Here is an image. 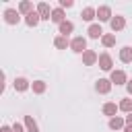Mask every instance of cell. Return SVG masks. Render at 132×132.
Masks as SVG:
<instances>
[{
  "label": "cell",
  "instance_id": "cell-1",
  "mask_svg": "<svg viewBox=\"0 0 132 132\" xmlns=\"http://www.w3.org/2000/svg\"><path fill=\"white\" fill-rule=\"evenodd\" d=\"M85 45H87V43H85V39H82V37H76V39L72 41V50H74V52H82V50H85Z\"/></svg>",
  "mask_w": 132,
  "mask_h": 132
},
{
  "label": "cell",
  "instance_id": "cell-2",
  "mask_svg": "<svg viewBox=\"0 0 132 132\" xmlns=\"http://www.w3.org/2000/svg\"><path fill=\"white\" fill-rule=\"evenodd\" d=\"M120 58H122L124 62H130V60H132V50H130V47H124L122 54H120Z\"/></svg>",
  "mask_w": 132,
  "mask_h": 132
},
{
  "label": "cell",
  "instance_id": "cell-3",
  "mask_svg": "<svg viewBox=\"0 0 132 132\" xmlns=\"http://www.w3.org/2000/svg\"><path fill=\"white\" fill-rule=\"evenodd\" d=\"M6 21H8V23H16V21H19V14H16L14 10H6Z\"/></svg>",
  "mask_w": 132,
  "mask_h": 132
},
{
  "label": "cell",
  "instance_id": "cell-4",
  "mask_svg": "<svg viewBox=\"0 0 132 132\" xmlns=\"http://www.w3.org/2000/svg\"><path fill=\"white\" fill-rule=\"evenodd\" d=\"M97 14H99V19H101V21H107V19H109V8H105V6H103V8H99V12H97Z\"/></svg>",
  "mask_w": 132,
  "mask_h": 132
},
{
  "label": "cell",
  "instance_id": "cell-5",
  "mask_svg": "<svg viewBox=\"0 0 132 132\" xmlns=\"http://www.w3.org/2000/svg\"><path fill=\"white\" fill-rule=\"evenodd\" d=\"M37 21H39L37 12H29V14H27V23H29V25H37Z\"/></svg>",
  "mask_w": 132,
  "mask_h": 132
},
{
  "label": "cell",
  "instance_id": "cell-6",
  "mask_svg": "<svg viewBox=\"0 0 132 132\" xmlns=\"http://www.w3.org/2000/svg\"><path fill=\"white\" fill-rule=\"evenodd\" d=\"M14 87H16L19 91H25V89H27V80H25V78H16V80H14Z\"/></svg>",
  "mask_w": 132,
  "mask_h": 132
},
{
  "label": "cell",
  "instance_id": "cell-7",
  "mask_svg": "<svg viewBox=\"0 0 132 132\" xmlns=\"http://www.w3.org/2000/svg\"><path fill=\"white\" fill-rule=\"evenodd\" d=\"M97 91H101V93L109 91V82H107V80H99V82H97Z\"/></svg>",
  "mask_w": 132,
  "mask_h": 132
},
{
  "label": "cell",
  "instance_id": "cell-8",
  "mask_svg": "<svg viewBox=\"0 0 132 132\" xmlns=\"http://www.w3.org/2000/svg\"><path fill=\"white\" fill-rule=\"evenodd\" d=\"M39 12L43 14L41 19H50V8H47V4H39Z\"/></svg>",
  "mask_w": 132,
  "mask_h": 132
},
{
  "label": "cell",
  "instance_id": "cell-9",
  "mask_svg": "<svg viewBox=\"0 0 132 132\" xmlns=\"http://www.w3.org/2000/svg\"><path fill=\"white\" fill-rule=\"evenodd\" d=\"M122 27H124V21H122V19H113V21H111V29H113V31H116V29H122Z\"/></svg>",
  "mask_w": 132,
  "mask_h": 132
},
{
  "label": "cell",
  "instance_id": "cell-10",
  "mask_svg": "<svg viewBox=\"0 0 132 132\" xmlns=\"http://www.w3.org/2000/svg\"><path fill=\"white\" fill-rule=\"evenodd\" d=\"M70 31H72L70 23H60V33H70Z\"/></svg>",
  "mask_w": 132,
  "mask_h": 132
},
{
  "label": "cell",
  "instance_id": "cell-11",
  "mask_svg": "<svg viewBox=\"0 0 132 132\" xmlns=\"http://www.w3.org/2000/svg\"><path fill=\"white\" fill-rule=\"evenodd\" d=\"M89 33H91V37H99V35H101V27H97V25H93V27L89 29Z\"/></svg>",
  "mask_w": 132,
  "mask_h": 132
},
{
  "label": "cell",
  "instance_id": "cell-12",
  "mask_svg": "<svg viewBox=\"0 0 132 132\" xmlns=\"http://www.w3.org/2000/svg\"><path fill=\"white\" fill-rule=\"evenodd\" d=\"M52 21L62 23V10H54V12H52Z\"/></svg>",
  "mask_w": 132,
  "mask_h": 132
},
{
  "label": "cell",
  "instance_id": "cell-13",
  "mask_svg": "<svg viewBox=\"0 0 132 132\" xmlns=\"http://www.w3.org/2000/svg\"><path fill=\"white\" fill-rule=\"evenodd\" d=\"M82 19H85V21H91V19H93V8H85V10H82Z\"/></svg>",
  "mask_w": 132,
  "mask_h": 132
},
{
  "label": "cell",
  "instance_id": "cell-14",
  "mask_svg": "<svg viewBox=\"0 0 132 132\" xmlns=\"http://www.w3.org/2000/svg\"><path fill=\"white\" fill-rule=\"evenodd\" d=\"M103 111H105L107 116H111V113H116V105H113V103H107V105L103 107Z\"/></svg>",
  "mask_w": 132,
  "mask_h": 132
},
{
  "label": "cell",
  "instance_id": "cell-15",
  "mask_svg": "<svg viewBox=\"0 0 132 132\" xmlns=\"http://www.w3.org/2000/svg\"><path fill=\"white\" fill-rule=\"evenodd\" d=\"M25 122H27V126H29V130H31V132H37V126H35V122H33L29 116L25 118Z\"/></svg>",
  "mask_w": 132,
  "mask_h": 132
},
{
  "label": "cell",
  "instance_id": "cell-16",
  "mask_svg": "<svg viewBox=\"0 0 132 132\" xmlns=\"http://www.w3.org/2000/svg\"><path fill=\"white\" fill-rule=\"evenodd\" d=\"M85 62H87V64H93V62H95V54H93V52H87V54H85Z\"/></svg>",
  "mask_w": 132,
  "mask_h": 132
},
{
  "label": "cell",
  "instance_id": "cell-17",
  "mask_svg": "<svg viewBox=\"0 0 132 132\" xmlns=\"http://www.w3.org/2000/svg\"><path fill=\"white\" fill-rule=\"evenodd\" d=\"M109 64H111V62H109V58H107V56H101V68H103V70H107V68H109Z\"/></svg>",
  "mask_w": 132,
  "mask_h": 132
},
{
  "label": "cell",
  "instance_id": "cell-18",
  "mask_svg": "<svg viewBox=\"0 0 132 132\" xmlns=\"http://www.w3.org/2000/svg\"><path fill=\"white\" fill-rule=\"evenodd\" d=\"M111 78H113V82H122L124 80V72H113Z\"/></svg>",
  "mask_w": 132,
  "mask_h": 132
},
{
  "label": "cell",
  "instance_id": "cell-19",
  "mask_svg": "<svg viewBox=\"0 0 132 132\" xmlns=\"http://www.w3.org/2000/svg\"><path fill=\"white\" fill-rule=\"evenodd\" d=\"M120 107H122V109H126V111H130V109H132V101H130V99H126V101H122V105H120Z\"/></svg>",
  "mask_w": 132,
  "mask_h": 132
},
{
  "label": "cell",
  "instance_id": "cell-20",
  "mask_svg": "<svg viewBox=\"0 0 132 132\" xmlns=\"http://www.w3.org/2000/svg\"><path fill=\"white\" fill-rule=\"evenodd\" d=\"M109 126L116 130V128H120V126H122V120H118V118H116V120H111V122H109Z\"/></svg>",
  "mask_w": 132,
  "mask_h": 132
},
{
  "label": "cell",
  "instance_id": "cell-21",
  "mask_svg": "<svg viewBox=\"0 0 132 132\" xmlns=\"http://www.w3.org/2000/svg\"><path fill=\"white\" fill-rule=\"evenodd\" d=\"M56 45H58V47H66V39H64V37H58V39H56Z\"/></svg>",
  "mask_w": 132,
  "mask_h": 132
},
{
  "label": "cell",
  "instance_id": "cell-22",
  "mask_svg": "<svg viewBox=\"0 0 132 132\" xmlns=\"http://www.w3.org/2000/svg\"><path fill=\"white\" fill-rule=\"evenodd\" d=\"M103 43H105V45H111V43H113V37H111V35L103 37Z\"/></svg>",
  "mask_w": 132,
  "mask_h": 132
},
{
  "label": "cell",
  "instance_id": "cell-23",
  "mask_svg": "<svg viewBox=\"0 0 132 132\" xmlns=\"http://www.w3.org/2000/svg\"><path fill=\"white\" fill-rule=\"evenodd\" d=\"M29 8H31L29 2H23V4H21V10H29Z\"/></svg>",
  "mask_w": 132,
  "mask_h": 132
},
{
  "label": "cell",
  "instance_id": "cell-24",
  "mask_svg": "<svg viewBox=\"0 0 132 132\" xmlns=\"http://www.w3.org/2000/svg\"><path fill=\"white\" fill-rule=\"evenodd\" d=\"M12 132H23V128H21L19 124H14V126H12Z\"/></svg>",
  "mask_w": 132,
  "mask_h": 132
},
{
  "label": "cell",
  "instance_id": "cell-25",
  "mask_svg": "<svg viewBox=\"0 0 132 132\" xmlns=\"http://www.w3.org/2000/svg\"><path fill=\"white\" fill-rule=\"evenodd\" d=\"M35 91H43V82H37L35 85Z\"/></svg>",
  "mask_w": 132,
  "mask_h": 132
},
{
  "label": "cell",
  "instance_id": "cell-26",
  "mask_svg": "<svg viewBox=\"0 0 132 132\" xmlns=\"http://www.w3.org/2000/svg\"><path fill=\"white\" fill-rule=\"evenodd\" d=\"M2 132H10V128H8V126H4V128H2Z\"/></svg>",
  "mask_w": 132,
  "mask_h": 132
},
{
  "label": "cell",
  "instance_id": "cell-27",
  "mask_svg": "<svg viewBox=\"0 0 132 132\" xmlns=\"http://www.w3.org/2000/svg\"><path fill=\"white\" fill-rule=\"evenodd\" d=\"M128 124H130V126H132V113H130V116H128Z\"/></svg>",
  "mask_w": 132,
  "mask_h": 132
},
{
  "label": "cell",
  "instance_id": "cell-28",
  "mask_svg": "<svg viewBox=\"0 0 132 132\" xmlns=\"http://www.w3.org/2000/svg\"><path fill=\"white\" fill-rule=\"evenodd\" d=\"M128 91H130V93H132V80H130V82H128Z\"/></svg>",
  "mask_w": 132,
  "mask_h": 132
},
{
  "label": "cell",
  "instance_id": "cell-29",
  "mask_svg": "<svg viewBox=\"0 0 132 132\" xmlns=\"http://www.w3.org/2000/svg\"><path fill=\"white\" fill-rule=\"evenodd\" d=\"M126 132H132V126H128V128H126Z\"/></svg>",
  "mask_w": 132,
  "mask_h": 132
}]
</instances>
